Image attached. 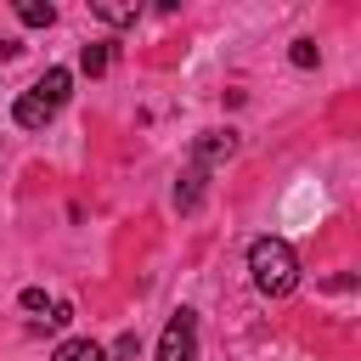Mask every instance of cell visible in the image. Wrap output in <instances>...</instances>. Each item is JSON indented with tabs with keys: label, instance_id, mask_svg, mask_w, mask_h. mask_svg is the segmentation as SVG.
<instances>
[{
	"label": "cell",
	"instance_id": "cell-8",
	"mask_svg": "<svg viewBox=\"0 0 361 361\" xmlns=\"http://www.w3.org/2000/svg\"><path fill=\"white\" fill-rule=\"evenodd\" d=\"M51 361H107V350H102L96 338H62Z\"/></svg>",
	"mask_w": 361,
	"mask_h": 361
},
{
	"label": "cell",
	"instance_id": "cell-7",
	"mask_svg": "<svg viewBox=\"0 0 361 361\" xmlns=\"http://www.w3.org/2000/svg\"><path fill=\"white\" fill-rule=\"evenodd\" d=\"M68 90H73V73H68V68H45V73L34 79V96H45L51 107H62V102H68Z\"/></svg>",
	"mask_w": 361,
	"mask_h": 361
},
{
	"label": "cell",
	"instance_id": "cell-2",
	"mask_svg": "<svg viewBox=\"0 0 361 361\" xmlns=\"http://www.w3.org/2000/svg\"><path fill=\"white\" fill-rule=\"evenodd\" d=\"M158 361H197V310H175L158 333Z\"/></svg>",
	"mask_w": 361,
	"mask_h": 361
},
{
	"label": "cell",
	"instance_id": "cell-1",
	"mask_svg": "<svg viewBox=\"0 0 361 361\" xmlns=\"http://www.w3.org/2000/svg\"><path fill=\"white\" fill-rule=\"evenodd\" d=\"M248 276H254V288L265 299H288L299 288V259H293V248L282 237H254L248 243Z\"/></svg>",
	"mask_w": 361,
	"mask_h": 361
},
{
	"label": "cell",
	"instance_id": "cell-10",
	"mask_svg": "<svg viewBox=\"0 0 361 361\" xmlns=\"http://www.w3.org/2000/svg\"><path fill=\"white\" fill-rule=\"evenodd\" d=\"M17 17H23L28 28H51V23H56V6H51V0H23Z\"/></svg>",
	"mask_w": 361,
	"mask_h": 361
},
{
	"label": "cell",
	"instance_id": "cell-14",
	"mask_svg": "<svg viewBox=\"0 0 361 361\" xmlns=\"http://www.w3.org/2000/svg\"><path fill=\"white\" fill-rule=\"evenodd\" d=\"M135 350H141V338H135V333H124V338H118V344H113V355H124V361H130V355H135Z\"/></svg>",
	"mask_w": 361,
	"mask_h": 361
},
{
	"label": "cell",
	"instance_id": "cell-3",
	"mask_svg": "<svg viewBox=\"0 0 361 361\" xmlns=\"http://www.w3.org/2000/svg\"><path fill=\"white\" fill-rule=\"evenodd\" d=\"M231 152H237V135H231V130H203V135L192 141V164H197V169H214V164H226Z\"/></svg>",
	"mask_w": 361,
	"mask_h": 361
},
{
	"label": "cell",
	"instance_id": "cell-13",
	"mask_svg": "<svg viewBox=\"0 0 361 361\" xmlns=\"http://www.w3.org/2000/svg\"><path fill=\"white\" fill-rule=\"evenodd\" d=\"M23 310H34V316H39V310H51V299H45V288H23Z\"/></svg>",
	"mask_w": 361,
	"mask_h": 361
},
{
	"label": "cell",
	"instance_id": "cell-11",
	"mask_svg": "<svg viewBox=\"0 0 361 361\" xmlns=\"http://www.w3.org/2000/svg\"><path fill=\"white\" fill-rule=\"evenodd\" d=\"M288 56H293V68H316V62H322L316 39H293V51H288Z\"/></svg>",
	"mask_w": 361,
	"mask_h": 361
},
{
	"label": "cell",
	"instance_id": "cell-12",
	"mask_svg": "<svg viewBox=\"0 0 361 361\" xmlns=\"http://www.w3.org/2000/svg\"><path fill=\"white\" fill-rule=\"evenodd\" d=\"M68 322H73V305H51V310H45V316H39L34 327H39V333H45V327L56 333V327H68Z\"/></svg>",
	"mask_w": 361,
	"mask_h": 361
},
{
	"label": "cell",
	"instance_id": "cell-6",
	"mask_svg": "<svg viewBox=\"0 0 361 361\" xmlns=\"http://www.w3.org/2000/svg\"><path fill=\"white\" fill-rule=\"evenodd\" d=\"M90 17H102L107 28H130L141 17V0H90Z\"/></svg>",
	"mask_w": 361,
	"mask_h": 361
},
{
	"label": "cell",
	"instance_id": "cell-9",
	"mask_svg": "<svg viewBox=\"0 0 361 361\" xmlns=\"http://www.w3.org/2000/svg\"><path fill=\"white\" fill-rule=\"evenodd\" d=\"M79 68H85L90 79H96V73H107V68H113V45H107V39H90V45L79 51Z\"/></svg>",
	"mask_w": 361,
	"mask_h": 361
},
{
	"label": "cell",
	"instance_id": "cell-5",
	"mask_svg": "<svg viewBox=\"0 0 361 361\" xmlns=\"http://www.w3.org/2000/svg\"><path fill=\"white\" fill-rule=\"evenodd\" d=\"M203 180H209V169H197V164L180 169V180H175V209H180V214H192V209L203 203Z\"/></svg>",
	"mask_w": 361,
	"mask_h": 361
},
{
	"label": "cell",
	"instance_id": "cell-4",
	"mask_svg": "<svg viewBox=\"0 0 361 361\" xmlns=\"http://www.w3.org/2000/svg\"><path fill=\"white\" fill-rule=\"evenodd\" d=\"M11 118H17L23 130H45V124L56 118V107H51L45 96H34V90H23V96H17V107H11Z\"/></svg>",
	"mask_w": 361,
	"mask_h": 361
}]
</instances>
